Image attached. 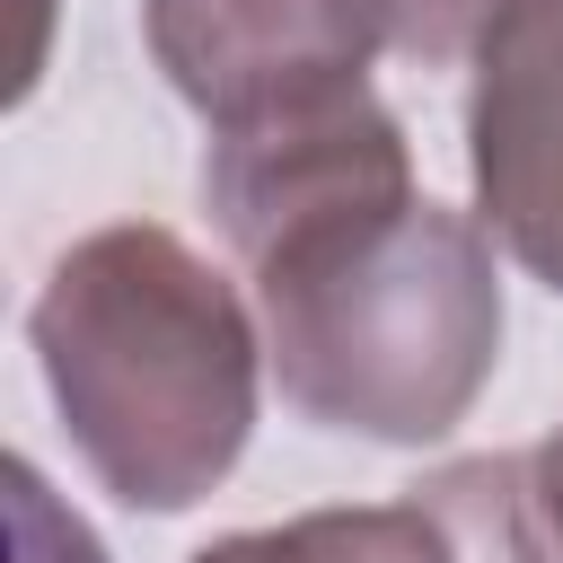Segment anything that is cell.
<instances>
[{"instance_id": "1", "label": "cell", "mask_w": 563, "mask_h": 563, "mask_svg": "<svg viewBox=\"0 0 563 563\" xmlns=\"http://www.w3.org/2000/svg\"><path fill=\"white\" fill-rule=\"evenodd\" d=\"M202 211L255 282L264 361L317 431L422 449L501 361L493 229L413 194L396 114L343 106L202 141Z\"/></svg>"}, {"instance_id": "2", "label": "cell", "mask_w": 563, "mask_h": 563, "mask_svg": "<svg viewBox=\"0 0 563 563\" xmlns=\"http://www.w3.org/2000/svg\"><path fill=\"white\" fill-rule=\"evenodd\" d=\"M26 343L70 449L123 510H194L255 431V317L158 220L79 238L44 273Z\"/></svg>"}, {"instance_id": "3", "label": "cell", "mask_w": 563, "mask_h": 563, "mask_svg": "<svg viewBox=\"0 0 563 563\" xmlns=\"http://www.w3.org/2000/svg\"><path fill=\"white\" fill-rule=\"evenodd\" d=\"M141 35L211 141L361 97L396 44L387 0H141Z\"/></svg>"}, {"instance_id": "4", "label": "cell", "mask_w": 563, "mask_h": 563, "mask_svg": "<svg viewBox=\"0 0 563 563\" xmlns=\"http://www.w3.org/2000/svg\"><path fill=\"white\" fill-rule=\"evenodd\" d=\"M466 176L510 264L563 290V0H510L475 35Z\"/></svg>"}, {"instance_id": "5", "label": "cell", "mask_w": 563, "mask_h": 563, "mask_svg": "<svg viewBox=\"0 0 563 563\" xmlns=\"http://www.w3.org/2000/svg\"><path fill=\"white\" fill-rule=\"evenodd\" d=\"M466 563H563V422L528 457H457L413 484Z\"/></svg>"}, {"instance_id": "6", "label": "cell", "mask_w": 563, "mask_h": 563, "mask_svg": "<svg viewBox=\"0 0 563 563\" xmlns=\"http://www.w3.org/2000/svg\"><path fill=\"white\" fill-rule=\"evenodd\" d=\"M194 563H466L449 519L405 493V501H343V510H299L282 528H238L211 537Z\"/></svg>"}, {"instance_id": "7", "label": "cell", "mask_w": 563, "mask_h": 563, "mask_svg": "<svg viewBox=\"0 0 563 563\" xmlns=\"http://www.w3.org/2000/svg\"><path fill=\"white\" fill-rule=\"evenodd\" d=\"M9 537H18V563H106V545L53 501V484L26 457L9 466Z\"/></svg>"}, {"instance_id": "8", "label": "cell", "mask_w": 563, "mask_h": 563, "mask_svg": "<svg viewBox=\"0 0 563 563\" xmlns=\"http://www.w3.org/2000/svg\"><path fill=\"white\" fill-rule=\"evenodd\" d=\"M510 0H387V26H396V53H413L422 70L475 53V35L501 18Z\"/></svg>"}]
</instances>
